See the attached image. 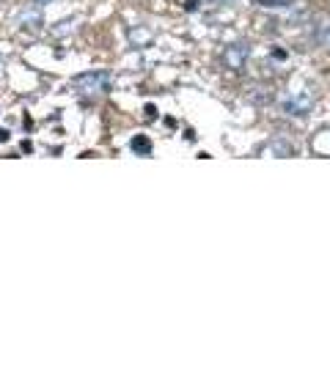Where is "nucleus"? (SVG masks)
Returning <instances> with one entry per match:
<instances>
[{
  "label": "nucleus",
  "mask_w": 330,
  "mask_h": 365,
  "mask_svg": "<svg viewBox=\"0 0 330 365\" xmlns=\"http://www.w3.org/2000/svg\"><path fill=\"white\" fill-rule=\"evenodd\" d=\"M110 91V74L108 72H86L74 77V93L86 102H94Z\"/></svg>",
  "instance_id": "f257e3e1"
},
{
  "label": "nucleus",
  "mask_w": 330,
  "mask_h": 365,
  "mask_svg": "<svg viewBox=\"0 0 330 365\" xmlns=\"http://www.w3.org/2000/svg\"><path fill=\"white\" fill-rule=\"evenodd\" d=\"M248 58H251V47L248 44H231L226 53H223V63L231 69V72H242L248 66Z\"/></svg>",
  "instance_id": "f03ea898"
},
{
  "label": "nucleus",
  "mask_w": 330,
  "mask_h": 365,
  "mask_svg": "<svg viewBox=\"0 0 330 365\" xmlns=\"http://www.w3.org/2000/svg\"><path fill=\"white\" fill-rule=\"evenodd\" d=\"M284 110H286L289 115H306V113H311L314 110V99L311 96H306V93L286 96V99H284Z\"/></svg>",
  "instance_id": "7ed1b4c3"
},
{
  "label": "nucleus",
  "mask_w": 330,
  "mask_h": 365,
  "mask_svg": "<svg viewBox=\"0 0 330 365\" xmlns=\"http://www.w3.org/2000/svg\"><path fill=\"white\" fill-rule=\"evenodd\" d=\"M311 146L316 154H322V157H330V129H322V132H316L311 140Z\"/></svg>",
  "instance_id": "20e7f679"
},
{
  "label": "nucleus",
  "mask_w": 330,
  "mask_h": 365,
  "mask_svg": "<svg viewBox=\"0 0 330 365\" xmlns=\"http://www.w3.org/2000/svg\"><path fill=\"white\" fill-rule=\"evenodd\" d=\"M270 151H273L275 157H292L294 154V148L289 146V140H284V138H278V140H273V143H270Z\"/></svg>",
  "instance_id": "39448f33"
},
{
  "label": "nucleus",
  "mask_w": 330,
  "mask_h": 365,
  "mask_svg": "<svg viewBox=\"0 0 330 365\" xmlns=\"http://www.w3.org/2000/svg\"><path fill=\"white\" fill-rule=\"evenodd\" d=\"M129 41H132V44H149V41H151V34H149L146 28H132V31H129Z\"/></svg>",
  "instance_id": "423d86ee"
},
{
  "label": "nucleus",
  "mask_w": 330,
  "mask_h": 365,
  "mask_svg": "<svg viewBox=\"0 0 330 365\" xmlns=\"http://www.w3.org/2000/svg\"><path fill=\"white\" fill-rule=\"evenodd\" d=\"M132 151H135V154H151V140H149V138H141V135L132 138Z\"/></svg>",
  "instance_id": "0eeeda50"
},
{
  "label": "nucleus",
  "mask_w": 330,
  "mask_h": 365,
  "mask_svg": "<svg viewBox=\"0 0 330 365\" xmlns=\"http://www.w3.org/2000/svg\"><path fill=\"white\" fill-rule=\"evenodd\" d=\"M316 38H319V44H322V47H328V50H330V25H328V28H322Z\"/></svg>",
  "instance_id": "6e6552de"
},
{
  "label": "nucleus",
  "mask_w": 330,
  "mask_h": 365,
  "mask_svg": "<svg viewBox=\"0 0 330 365\" xmlns=\"http://www.w3.org/2000/svg\"><path fill=\"white\" fill-rule=\"evenodd\" d=\"M206 3H215V6H226V3H234V0H206Z\"/></svg>",
  "instance_id": "1a4fd4ad"
},
{
  "label": "nucleus",
  "mask_w": 330,
  "mask_h": 365,
  "mask_svg": "<svg viewBox=\"0 0 330 365\" xmlns=\"http://www.w3.org/2000/svg\"><path fill=\"white\" fill-rule=\"evenodd\" d=\"M261 3H292V0H261Z\"/></svg>",
  "instance_id": "9d476101"
}]
</instances>
